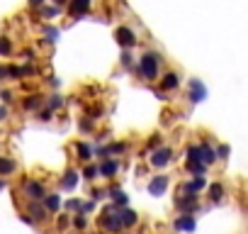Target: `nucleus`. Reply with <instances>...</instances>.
Here are the masks:
<instances>
[{
    "label": "nucleus",
    "mask_w": 248,
    "mask_h": 234,
    "mask_svg": "<svg viewBox=\"0 0 248 234\" xmlns=\"http://www.w3.org/2000/svg\"><path fill=\"white\" fill-rule=\"evenodd\" d=\"M207 98V88L200 78H192L190 81V102H202Z\"/></svg>",
    "instance_id": "8"
},
{
    "label": "nucleus",
    "mask_w": 248,
    "mask_h": 234,
    "mask_svg": "<svg viewBox=\"0 0 248 234\" xmlns=\"http://www.w3.org/2000/svg\"><path fill=\"white\" fill-rule=\"evenodd\" d=\"M44 37H46L49 44H54V42L61 37V32H59V27H51V25H49V27H44Z\"/></svg>",
    "instance_id": "24"
},
{
    "label": "nucleus",
    "mask_w": 248,
    "mask_h": 234,
    "mask_svg": "<svg viewBox=\"0 0 248 234\" xmlns=\"http://www.w3.org/2000/svg\"><path fill=\"white\" fill-rule=\"evenodd\" d=\"M73 147H76V154H78V159H80L83 164H88V161L93 159V147H90V144H85V142H76Z\"/></svg>",
    "instance_id": "17"
},
{
    "label": "nucleus",
    "mask_w": 248,
    "mask_h": 234,
    "mask_svg": "<svg viewBox=\"0 0 248 234\" xmlns=\"http://www.w3.org/2000/svg\"><path fill=\"white\" fill-rule=\"evenodd\" d=\"M170 161H173V149H168V147H158V149H154V154H151V166L163 168V166H168Z\"/></svg>",
    "instance_id": "4"
},
{
    "label": "nucleus",
    "mask_w": 248,
    "mask_h": 234,
    "mask_svg": "<svg viewBox=\"0 0 248 234\" xmlns=\"http://www.w3.org/2000/svg\"><path fill=\"white\" fill-rule=\"evenodd\" d=\"M114 39L122 49H134L137 47V34L132 27H117L114 30Z\"/></svg>",
    "instance_id": "3"
},
{
    "label": "nucleus",
    "mask_w": 248,
    "mask_h": 234,
    "mask_svg": "<svg viewBox=\"0 0 248 234\" xmlns=\"http://www.w3.org/2000/svg\"><path fill=\"white\" fill-rule=\"evenodd\" d=\"M214 151H217V159H229V151H231V149H229L226 144H221V147L214 149Z\"/></svg>",
    "instance_id": "32"
},
{
    "label": "nucleus",
    "mask_w": 248,
    "mask_h": 234,
    "mask_svg": "<svg viewBox=\"0 0 248 234\" xmlns=\"http://www.w3.org/2000/svg\"><path fill=\"white\" fill-rule=\"evenodd\" d=\"M161 54H156V51H146L141 59H139V66H137V71H139V76H141V81H154V78H158V68H161Z\"/></svg>",
    "instance_id": "1"
},
{
    "label": "nucleus",
    "mask_w": 248,
    "mask_h": 234,
    "mask_svg": "<svg viewBox=\"0 0 248 234\" xmlns=\"http://www.w3.org/2000/svg\"><path fill=\"white\" fill-rule=\"evenodd\" d=\"M93 5V0H68V15L71 17H80L90 10Z\"/></svg>",
    "instance_id": "10"
},
{
    "label": "nucleus",
    "mask_w": 248,
    "mask_h": 234,
    "mask_svg": "<svg viewBox=\"0 0 248 234\" xmlns=\"http://www.w3.org/2000/svg\"><path fill=\"white\" fill-rule=\"evenodd\" d=\"M5 117H8V107H0V122H3Z\"/></svg>",
    "instance_id": "37"
},
{
    "label": "nucleus",
    "mask_w": 248,
    "mask_h": 234,
    "mask_svg": "<svg viewBox=\"0 0 248 234\" xmlns=\"http://www.w3.org/2000/svg\"><path fill=\"white\" fill-rule=\"evenodd\" d=\"M63 95H49V100H46V105H49V110H59V107H63Z\"/></svg>",
    "instance_id": "26"
},
{
    "label": "nucleus",
    "mask_w": 248,
    "mask_h": 234,
    "mask_svg": "<svg viewBox=\"0 0 248 234\" xmlns=\"http://www.w3.org/2000/svg\"><path fill=\"white\" fill-rule=\"evenodd\" d=\"M22 222H25V224H34V219H32L30 215H22Z\"/></svg>",
    "instance_id": "39"
},
{
    "label": "nucleus",
    "mask_w": 248,
    "mask_h": 234,
    "mask_svg": "<svg viewBox=\"0 0 248 234\" xmlns=\"http://www.w3.org/2000/svg\"><path fill=\"white\" fill-rule=\"evenodd\" d=\"M15 171H17V164H15L13 159L0 156V176H10V173H15Z\"/></svg>",
    "instance_id": "19"
},
{
    "label": "nucleus",
    "mask_w": 248,
    "mask_h": 234,
    "mask_svg": "<svg viewBox=\"0 0 248 234\" xmlns=\"http://www.w3.org/2000/svg\"><path fill=\"white\" fill-rule=\"evenodd\" d=\"M109 195H112V200H114V207H127V202H129L127 193H122L119 188H112Z\"/></svg>",
    "instance_id": "20"
},
{
    "label": "nucleus",
    "mask_w": 248,
    "mask_h": 234,
    "mask_svg": "<svg viewBox=\"0 0 248 234\" xmlns=\"http://www.w3.org/2000/svg\"><path fill=\"white\" fill-rule=\"evenodd\" d=\"M59 13H61V5H49V8H42V17H46V20L56 17Z\"/></svg>",
    "instance_id": "28"
},
{
    "label": "nucleus",
    "mask_w": 248,
    "mask_h": 234,
    "mask_svg": "<svg viewBox=\"0 0 248 234\" xmlns=\"http://www.w3.org/2000/svg\"><path fill=\"white\" fill-rule=\"evenodd\" d=\"M90 198L97 202V200H102V198H105V190H102V188H93V190H90Z\"/></svg>",
    "instance_id": "35"
},
{
    "label": "nucleus",
    "mask_w": 248,
    "mask_h": 234,
    "mask_svg": "<svg viewBox=\"0 0 248 234\" xmlns=\"http://www.w3.org/2000/svg\"><path fill=\"white\" fill-rule=\"evenodd\" d=\"M78 127H80V132H90V130H93V117H88V120H80Z\"/></svg>",
    "instance_id": "33"
},
{
    "label": "nucleus",
    "mask_w": 248,
    "mask_h": 234,
    "mask_svg": "<svg viewBox=\"0 0 248 234\" xmlns=\"http://www.w3.org/2000/svg\"><path fill=\"white\" fill-rule=\"evenodd\" d=\"M97 168H100V176H102V178H114V176L119 173V161L107 156V159L102 161V166H97Z\"/></svg>",
    "instance_id": "12"
},
{
    "label": "nucleus",
    "mask_w": 248,
    "mask_h": 234,
    "mask_svg": "<svg viewBox=\"0 0 248 234\" xmlns=\"http://www.w3.org/2000/svg\"><path fill=\"white\" fill-rule=\"evenodd\" d=\"M161 142H163V139H161V134H154V137L149 139V149H158V147H161Z\"/></svg>",
    "instance_id": "34"
},
{
    "label": "nucleus",
    "mask_w": 248,
    "mask_h": 234,
    "mask_svg": "<svg viewBox=\"0 0 248 234\" xmlns=\"http://www.w3.org/2000/svg\"><path fill=\"white\" fill-rule=\"evenodd\" d=\"M122 66L127 68V71H134V61H132V51L129 49L122 51Z\"/></svg>",
    "instance_id": "27"
},
{
    "label": "nucleus",
    "mask_w": 248,
    "mask_h": 234,
    "mask_svg": "<svg viewBox=\"0 0 248 234\" xmlns=\"http://www.w3.org/2000/svg\"><path fill=\"white\" fill-rule=\"evenodd\" d=\"M66 224H68V217H66V215H63V217H59V227H66Z\"/></svg>",
    "instance_id": "40"
},
{
    "label": "nucleus",
    "mask_w": 248,
    "mask_h": 234,
    "mask_svg": "<svg viewBox=\"0 0 248 234\" xmlns=\"http://www.w3.org/2000/svg\"><path fill=\"white\" fill-rule=\"evenodd\" d=\"M100 224H102V229L105 232H109V234H117L119 229H124V224H122V219H119V207H107L105 212H102V217H100Z\"/></svg>",
    "instance_id": "2"
},
{
    "label": "nucleus",
    "mask_w": 248,
    "mask_h": 234,
    "mask_svg": "<svg viewBox=\"0 0 248 234\" xmlns=\"http://www.w3.org/2000/svg\"><path fill=\"white\" fill-rule=\"evenodd\" d=\"M71 222H73V227H76V229H85V227H88V217H85L83 212H78Z\"/></svg>",
    "instance_id": "29"
},
{
    "label": "nucleus",
    "mask_w": 248,
    "mask_h": 234,
    "mask_svg": "<svg viewBox=\"0 0 248 234\" xmlns=\"http://www.w3.org/2000/svg\"><path fill=\"white\" fill-rule=\"evenodd\" d=\"M13 54V42L8 37H0V56H10Z\"/></svg>",
    "instance_id": "25"
},
{
    "label": "nucleus",
    "mask_w": 248,
    "mask_h": 234,
    "mask_svg": "<svg viewBox=\"0 0 248 234\" xmlns=\"http://www.w3.org/2000/svg\"><path fill=\"white\" fill-rule=\"evenodd\" d=\"M180 85V76L175 73V71H168L166 76H163V81H161V88L163 90H175Z\"/></svg>",
    "instance_id": "16"
},
{
    "label": "nucleus",
    "mask_w": 248,
    "mask_h": 234,
    "mask_svg": "<svg viewBox=\"0 0 248 234\" xmlns=\"http://www.w3.org/2000/svg\"><path fill=\"white\" fill-rule=\"evenodd\" d=\"M173 227H175V229H180V232H195L197 222H195V217H192L190 212H183L180 217H175Z\"/></svg>",
    "instance_id": "11"
},
{
    "label": "nucleus",
    "mask_w": 248,
    "mask_h": 234,
    "mask_svg": "<svg viewBox=\"0 0 248 234\" xmlns=\"http://www.w3.org/2000/svg\"><path fill=\"white\" fill-rule=\"evenodd\" d=\"M83 173H85V178H88V181H93V178H97V176H100V168H97V166H93V164H88Z\"/></svg>",
    "instance_id": "30"
},
{
    "label": "nucleus",
    "mask_w": 248,
    "mask_h": 234,
    "mask_svg": "<svg viewBox=\"0 0 248 234\" xmlns=\"http://www.w3.org/2000/svg\"><path fill=\"white\" fill-rule=\"evenodd\" d=\"M30 5H32V8H42L44 0H30Z\"/></svg>",
    "instance_id": "36"
},
{
    "label": "nucleus",
    "mask_w": 248,
    "mask_h": 234,
    "mask_svg": "<svg viewBox=\"0 0 248 234\" xmlns=\"http://www.w3.org/2000/svg\"><path fill=\"white\" fill-rule=\"evenodd\" d=\"M204 188H207L204 176H197L195 181L183 183V185H180V190H178V195H197V193H200V190H204Z\"/></svg>",
    "instance_id": "5"
},
{
    "label": "nucleus",
    "mask_w": 248,
    "mask_h": 234,
    "mask_svg": "<svg viewBox=\"0 0 248 234\" xmlns=\"http://www.w3.org/2000/svg\"><path fill=\"white\" fill-rule=\"evenodd\" d=\"M42 102H44L42 95H30L22 105H25V110H37V107H42Z\"/></svg>",
    "instance_id": "23"
},
{
    "label": "nucleus",
    "mask_w": 248,
    "mask_h": 234,
    "mask_svg": "<svg viewBox=\"0 0 248 234\" xmlns=\"http://www.w3.org/2000/svg\"><path fill=\"white\" fill-rule=\"evenodd\" d=\"M66 207H68V210H76V212H80V207H83V202H80L78 198H71V200L66 202Z\"/></svg>",
    "instance_id": "31"
},
{
    "label": "nucleus",
    "mask_w": 248,
    "mask_h": 234,
    "mask_svg": "<svg viewBox=\"0 0 248 234\" xmlns=\"http://www.w3.org/2000/svg\"><path fill=\"white\" fill-rule=\"evenodd\" d=\"M5 188V181H0V190H3Z\"/></svg>",
    "instance_id": "42"
},
{
    "label": "nucleus",
    "mask_w": 248,
    "mask_h": 234,
    "mask_svg": "<svg viewBox=\"0 0 248 234\" xmlns=\"http://www.w3.org/2000/svg\"><path fill=\"white\" fill-rule=\"evenodd\" d=\"M187 171L195 173V176H204V173H207V166H204L202 161H190V159H187Z\"/></svg>",
    "instance_id": "22"
},
{
    "label": "nucleus",
    "mask_w": 248,
    "mask_h": 234,
    "mask_svg": "<svg viewBox=\"0 0 248 234\" xmlns=\"http://www.w3.org/2000/svg\"><path fill=\"white\" fill-rule=\"evenodd\" d=\"M119 219H122L124 227H134L139 222V215L134 210H129V207H119Z\"/></svg>",
    "instance_id": "14"
},
{
    "label": "nucleus",
    "mask_w": 248,
    "mask_h": 234,
    "mask_svg": "<svg viewBox=\"0 0 248 234\" xmlns=\"http://www.w3.org/2000/svg\"><path fill=\"white\" fill-rule=\"evenodd\" d=\"M78 176H80V173L73 171V168L66 171L63 178H61V188H63V190H76V185H78Z\"/></svg>",
    "instance_id": "15"
},
{
    "label": "nucleus",
    "mask_w": 248,
    "mask_h": 234,
    "mask_svg": "<svg viewBox=\"0 0 248 234\" xmlns=\"http://www.w3.org/2000/svg\"><path fill=\"white\" fill-rule=\"evenodd\" d=\"M44 207L49 210V215H51V212H59V210H61V198H59L56 193H54V195L46 193V195H44Z\"/></svg>",
    "instance_id": "18"
},
{
    "label": "nucleus",
    "mask_w": 248,
    "mask_h": 234,
    "mask_svg": "<svg viewBox=\"0 0 248 234\" xmlns=\"http://www.w3.org/2000/svg\"><path fill=\"white\" fill-rule=\"evenodd\" d=\"M30 217H32L34 222H44V219L49 217V210H46L44 205H39V200H34V202L30 205Z\"/></svg>",
    "instance_id": "13"
},
{
    "label": "nucleus",
    "mask_w": 248,
    "mask_h": 234,
    "mask_svg": "<svg viewBox=\"0 0 248 234\" xmlns=\"http://www.w3.org/2000/svg\"><path fill=\"white\" fill-rule=\"evenodd\" d=\"M51 3H54V5H66L68 0H51Z\"/></svg>",
    "instance_id": "41"
},
{
    "label": "nucleus",
    "mask_w": 248,
    "mask_h": 234,
    "mask_svg": "<svg viewBox=\"0 0 248 234\" xmlns=\"http://www.w3.org/2000/svg\"><path fill=\"white\" fill-rule=\"evenodd\" d=\"M25 195H27L30 200H44L46 188H44V183H39V181H27V183H25Z\"/></svg>",
    "instance_id": "6"
},
{
    "label": "nucleus",
    "mask_w": 248,
    "mask_h": 234,
    "mask_svg": "<svg viewBox=\"0 0 248 234\" xmlns=\"http://www.w3.org/2000/svg\"><path fill=\"white\" fill-rule=\"evenodd\" d=\"M221 198H224V185L221 183H212L209 185V200L212 202H221Z\"/></svg>",
    "instance_id": "21"
},
{
    "label": "nucleus",
    "mask_w": 248,
    "mask_h": 234,
    "mask_svg": "<svg viewBox=\"0 0 248 234\" xmlns=\"http://www.w3.org/2000/svg\"><path fill=\"white\" fill-rule=\"evenodd\" d=\"M3 100H5V102H10V100H13V93H8V90H3Z\"/></svg>",
    "instance_id": "38"
},
{
    "label": "nucleus",
    "mask_w": 248,
    "mask_h": 234,
    "mask_svg": "<svg viewBox=\"0 0 248 234\" xmlns=\"http://www.w3.org/2000/svg\"><path fill=\"white\" fill-rule=\"evenodd\" d=\"M175 207L180 210V212H195L197 210V195H178L175 198Z\"/></svg>",
    "instance_id": "9"
},
{
    "label": "nucleus",
    "mask_w": 248,
    "mask_h": 234,
    "mask_svg": "<svg viewBox=\"0 0 248 234\" xmlns=\"http://www.w3.org/2000/svg\"><path fill=\"white\" fill-rule=\"evenodd\" d=\"M168 183H170V178H168V176H163V173H161V176H154V178H151V183H149V193L158 198V195H163V193L168 190Z\"/></svg>",
    "instance_id": "7"
}]
</instances>
